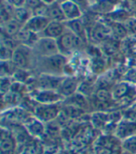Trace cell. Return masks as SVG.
<instances>
[{
  "mask_svg": "<svg viewBox=\"0 0 136 154\" xmlns=\"http://www.w3.org/2000/svg\"><path fill=\"white\" fill-rule=\"evenodd\" d=\"M35 54L31 46L25 44H19L13 51L11 61L20 69L28 70L35 63Z\"/></svg>",
  "mask_w": 136,
  "mask_h": 154,
  "instance_id": "7a4b0ae2",
  "label": "cell"
},
{
  "mask_svg": "<svg viewBox=\"0 0 136 154\" xmlns=\"http://www.w3.org/2000/svg\"><path fill=\"white\" fill-rule=\"evenodd\" d=\"M42 2L44 4H46V5H51L53 3L57 2V0H42Z\"/></svg>",
  "mask_w": 136,
  "mask_h": 154,
  "instance_id": "d4e9b609",
  "label": "cell"
},
{
  "mask_svg": "<svg viewBox=\"0 0 136 154\" xmlns=\"http://www.w3.org/2000/svg\"><path fill=\"white\" fill-rule=\"evenodd\" d=\"M127 91H128V86L124 85V84H119L115 88L113 94H114V96H116L117 98H121L122 96L125 95Z\"/></svg>",
  "mask_w": 136,
  "mask_h": 154,
  "instance_id": "ffe728a7",
  "label": "cell"
},
{
  "mask_svg": "<svg viewBox=\"0 0 136 154\" xmlns=\"http://www.w3.org/2000/svg\"><path fill=\"white\" fill-rule=\"evenodd\" d=\"M6 3L13 8L24 7L25 0H6Z\"/></svg>",
  "mask_w": 136,
  "mask_h": 154,
  "instance_id": "7402d4cb",
  "label": "cell"
},
{
  "mask_svg": "<svg viewBox=\"0 0 136 154\" xmlns=\"http://www.w3.org/2000/svg\"><path fill=\"white\" fill-rule=\"evenodd\" d=\"M92 35L95 40H103L108 35V29L102 24H97L92 29Z\"/></svg>",
  "mask_w": 136,
  "mask_h": 154,
  "instance_id": "e0dca14e",
  "label": "cell"
},
{
  "mask_svg": "<svg viewBox=\"0 0 136 154\" xmlns=\"http://www.w3.org/2000/svg\"><path fill=\"white\" fill-rule=\"evenodd\" d=\"M78 86H79V82L77 79H76L75 77H67L62 79L57 92L63 98L70 97L76 94V92L78 89Z\"/></svg>",
  "mask_w": 136,
  "mask_h": 154,
  "instance_id": "5b68a950",
  "label": "cell"
},
{
  "mask_svg": "<svg viewBox=\"0 0 136 154\" xmlns=\"http://www.w3.org/2000/svg\"><path fill=\"white\" fill-rule=\"evenodd\" d=\"M65 31H66V28L63 23L50 21L46 28H45V30L40 35H42L41 37L50 38L57 40L58 38L62 37V34Z\"/></svg>",
  "mask_w": 136,
  "mask_h": 154,
  "instance_id": "52a82bcc",
  "label": "cell"
},
{
  "mask_svg": "<svg viewBox=\"0 0 136 154\" xmlns=\"http://www.w3.org/2000/svg\"><path fill=\"white\" fill-rule=\"evenodd\" d=\"M18 67L13 64V62L11 61H2L1 65V72H2V78H8L13 76Z\"/></svg>",
  "mask_w": 136,
  "mask_h": 154,
  "instance_id": "2e32d148",
  "label": "cell"
},
{
  "mask_svg": "<svg viewBox=\"0 0 136 154\" xmlns=\"http://www.w3.org/2000/svg\"><path fill=\"white\" fill-rule=\"evenodd\" d=\"M50 21L47 17L41 16H32L30 19L23 25V28L35 34H41L47 27Z\"/></svg>",
  "mask_w": 136,
  "mask_h": 154,
  "instance_id": "8992f818",
  "label": "cell"
},
{
  "mask_svg": "<svg viewBox=\"0 0 136 154\" xmlns=\"http://www.w3.org/2000/svg\"><path fill=\"white\" fill-rule=\"evenodd\" d=\"M73 1L76 2V3L79 6L80 8H86L87 5H88L87 0H73Z\"/></svg>",
  "mask_w": 136,
  "mask_h": 154,
  "instance_id": "cb8c5ba5",
  "label": "cell"
},
{
  "mask_svg": "<svg viewBox=\"0 0 136 154\" xmlns=\"http://www.w3.org/2000/svg\"><path fill=\"white\" fill-rule=\"evenodd\" d=\"M57 42L60 53L66 56L68 54L78 50L82 46L83 39H81L79 37H77L74 33H72L70 30L66 29V31L62 34V37L57 39Z\"/></svg>",
  "mask_w": 136,
  "mask_h": 154,
  "instance_id": "3957f363",
  "label": "cell"
},
{
  "mask_svg": "<svg viewBox=\"0 0 136 154\" xmlns=\"http://www.w3.org/2000/svg\"><path fill=\"white\" fill-rule=\"evenodd\" d=\"M32 48L37 57L51 56L60 53L57 40L46 37H39Z\"/></svg>",
  "mask_w": 136,
  "mask_h": 154,
  "instance_id": "277c9868",
  "label": "cell"
},
{
  "mask_svg": "<svg viewBox=\"0 0 136 154\" xmlns=\"http://www.w3.org/2000/svg\"><path fill=\"white\" fill-rule=\"evenodd\" d=\"M66 56L58 53L51 56L37 57L35 64L37 65V69L41 74L60 77L66 66Z\"/></svg>",
  "mask_w": 136,
  "mask_h": 154,
  "instance_id": "6da1fadb",
  "label": "cell"
},
{
  "mask_svg": "<svg viewBox=\"0 0 136 154\" xmlns=\"http://www.w3.org/2000/svg\"><path fill=\"white\" fill-rule=\"evenodd\" d=\"M14 142L13 140L8 137V135L5 137L4 134L2 133V139H1V150L2 152H10L13 149Z\"/></svg>",
  "mask_w": 136,
  "mask_h": 154,
  "instance_id": "ac0fdd59",
  "label": "cell"
},
{
  "mask_svg": "<svg viewBox=\"0 0 136 154\" xmlns=\"http://www.w3.org/2000/svg\"><path fill=\"white\" fill-rule=\"evenodd\" d=\"M15 49L7 46L4 43H1V60L2 61H11Z\"/></svg>",
  "mask_w": 136,
  "mask_h": 154,
  "instance_id": "d6986e66",
  "label": "cell"
},
{
  "mask_svg": "<svg viewBox=\"0 0 136 154\" xmlns=\"http://www.w3.org/2000/svg\"><path fill=\"white\" fill-rule=\"evenodd\" d=\"M67 29L70 30L72 33L77 35L81 39H84L85 38V28L83 23L80 21V19H76L72 21H66Z\"/></svg>",
  "mask_w": 136,
  "mask_h": 154,
  "instance_id": "5bb4252c",
  "label": "cell"
},
{
  "mask_svg": "<svg viewBox=\"0 0 136 154\" xmlns=\"http://www.w3.org/2000/svg\"><path fill=\"white\" fill-rule=\"evenodd\" d=\"M59 112L55 104H41L37 107V116L43 121H50L55 118Z\"/></svg>",
  "mask_w": 136,
  "mask_h": 154,
  "instance_id": "30bf717a",
  "label": "cell"
},
{
  "mask_svg": "<svg viewBox=\"0 0 136 154\" xmlns=\"http://www.w3.org/2000/svg\"><path fill=\"white\" fill-rule=\"evenodd\" d=\"M32 16H33L32 11H29L28 8L25 7L14 8L13 18L23 25H24L26 23V22L28 21Z\"/></svg>",
  "mask_w": 136,
  "mask_h": 154,
  "instance_id": "9a60e30c",
  "label": "cell"
},
{
  "mask_svg": "<svg viewBox=\"0 0 136 154\" xmlns=\"http://www.w3.org/2000/svg\"><path fill=\"white\" fill-rule=\"evenodd\" d=\"M63 98L57 91L52 90H41L37 95V100L40 104H55Z\"/></svg>",
  "mask_w": 136,
  "mask_h": 154,
  "instance_id": "8fae6325",
  "label": "cell"
},
{
  "mask_svg": "<svg viewBox=\"0 0 136 154\" xmlns=\"http://www.w3.org/2000/svg\"><path fill=\"white\" fill-rule=\"evenodd\" d=\"M62 79L58 76L41 74L38 78V85L42 90L57 91Z\"/></svg>",
  "mask_w": 136,
  "mask_h": 154,
  "instance_id": "9c48e42d",
  "label": "cell"
},
{
  "mask_svg": "<svg viewBox=\"0 0 136 154\" xmlns=\"http://www.w3.org/2000/svg\"><path fill=\"white\" fill-rule=\"evenodd\" d=\"M97 96H98L99 100L104 101V102H107L110 98V94H108L106 90H100L97 94Z\"/></svg>",
  "mask_w": 136,
  "mask_h": 154,
  "instance_id": "603a6c76",
  "label": "cell"
},
{
  "mask_svg": "<svg viewBox=\"0 0 136 154\" xmlns=\"http://www.w3.org/2000/svg\"><path fill=\"white\" fill-rule=\"evenodd\" d=\"M59 1H60V3H62L63 1H66V0H57V2H59Z\"/></svg>",
  "mask_w": 136,
  "mask_h": 154,
  "instance_id": "484cf974",
  "label": "cell"
},
{
  "mask_svg": "<svg viewBox=\"0 0 136 154\" xmlns=\"http://www.w3.org/2000/svg\"><path fill=\"white\" fill-rule=\"evenodd\" d=\"M42 0H25V3H24V7L28 8L29 11H33L37 8L38 6H40L42 4Z\"/></svg>",
  "mask_w": 136,
  "mask_h": 154,
  "instance_id": "44dd1931",
  "label": "cell"
},
{
  "mask_svg": "<svg viewBox=\"0 0 136 154\" xmlns=\"http://www.w3.org/2000/svg\"><path fill=\"white\" fill-rule=\"evenodd\" d=\"M60 4L66 21H72L80 18L81 8L73 0H66V1H63Z\"/></svg>",
  "mask_w": 136,
  "mask_h": 154,
  "instance_id": "ba28073f",
  "label": "cell"
},
{
  "mask_svg": "<svg viewBox=\"0 0 136 154\" xmlns=\"http://www.w3.org/2000/svg\"><path fill=\"white\" fill-rule=\"evenodd\" d=\"M23 26V24H21L19 22L16 21L14 18H12L11 20L2 23L3 35H5L7 38H14L17 35V34L22 30Z\"/></svg>",
  "mask_w": 136,
  "mask_h": 154,
  "instance_id": "7c38bea8",
  "label": "cell"
},
{
  "mask_svg": "<svg viewBox=\"0 0 136 154\" xmlns=\"http://www.w3.org/2000/svg\"><path fill=\"white\" fill-rule=\"evenodd\" d=\"M47 18L50 21H55V22H61V23L66 21L65 14H63L62 10L61 8V4L59 2H55L51 5H49Z\"/></svg>",
  "mask_w": 136,
  "mask_h": 154,
  "instance_id": "4fadbf2b",
  "label": "cell"
}]
</instances>
